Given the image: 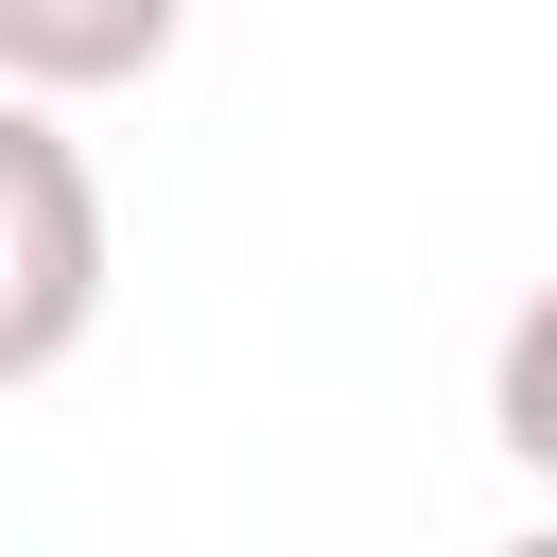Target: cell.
<instances>
[{
    "label": "cell",
    "instance_id": "obj_1",
    "mask_svg": "<svg viewBox=\"0 0 557 557\" xmlns=\"http://www.w3.org/2000/svg\"><path fill=\"white\" fill-rule=\"evenodd\" d=\"M104 331V174L52 122V87H0V400L52 383Z\"/></svg>",
    "mask_w": 557,
    "mask_h": 557
},
{
    "label": "cell",
    "instance_id": "obj_2",
    "mask_svg": "<svg viewBox=\"0 0 557 557\" xmlns=\"http://www.w3.org/2000/svg\"><path fill=\"white\" fill-rule=\"evenodd\" d=\"M174 17H191V0H0V87H52V104L139 87V70L174 52Z\"/></svg>",
    "mask_w": 557,
    "mask_h": 557
},
{
    "label": "cell",
    "instance_id": "obj_3",
    "mask_svg": "<svg viewBox=\"0 0 557 557\" xmlns=\"http://www.w3.org/2000/svg\"><path fill=\"white\" fill-rule=\"evenodd\" d=\"M487 435H505V470L522 487H557V278L505 313V348H487Z\"/></svg>",
    "mask_w": 557,
    "mask_h": 557
}]
</instances>
